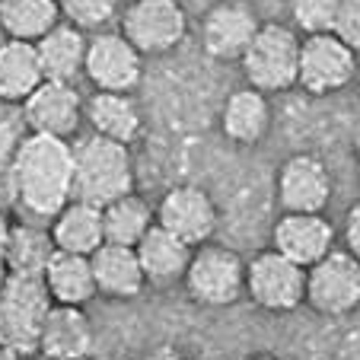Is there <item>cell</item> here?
<instances>
[{"instance_id":"cell-33","label":"cell","mask_w":360,"mask_h":360,"mask_svg":"<svg viewBox=\"0 0 360 360\" xmlns=\"http://www.w3.org/2000/svg\"><path fill=\"white\" fill-rule=\"evenodd\" d=\"M7 236H10V220L7 214L0 211V287H4V281H7Z\"/></svg>"},{"instance_id":"cell-12","label":"cell","mask_w":360,"mask_h":360,"mask_svg":"<svg viewBox=\"0 0 360 360\" xmlns=\"http://www.w3.org/2000/svg\"><path fill=\"white\" fill-rule=\"evenodd\" d=\"M278 201L284 214H322L332 201V172L316 153H290L278 169Z\"/></svg>"},{"instance_id":"cell-20","label":"cell","mask_w":360,"mask_h":360,"mask_svg":"<svg viewBox=\"0 0 360 360\" xmlns=\"http://www.w3.org/2000/svg\"><path fill=\"white\" fill-rule=\"evenodd\" d=\"M35 55H39L41 77L48 83H74L83 74L86 35L70 22H58L51 32L35 41Z\"/></svg>"},{"instance_id":"cell-38","label":"cell","mask_w":360,"mask_h":360,"mask_svg":"<svg viewBox=\"0 0 360 360\" xmlns=\"http://www.w3.org/2000/svg\"><path fill=\"white\" fill-rule=\"evenodd\" d=\"M128 4H134V0H128Z\"/></svg>"},{"instance_id":"cell-23","label":"cell","mask_w":360,"mask_h":360,"mask_svg":"<svg viewBox=\"0 0 360 360\" xmlns=\"http://www.w3.org/2000/svg\"><path fill=\"white\" fill-rule=\"evenodd\" d=\"M51 243L58 252H70V255H93L102 243V211L93 204L70 201L51 217Z\"/></svg>"},{"instance_id":"cell-37","label":"cell","mask_w":360,"mask_h":360,"mask_svg":"<svg viewBox=\"0 0 360 360\" xmlns=\"http://www.w3.org/2000/svg\"><path fill=\"white\" fill-rule=\"evenodd\" d=\"M357 153H360V124H357Z\"/></svg>"},{"instance_id":"cell-36","label":"cell","mask_w":360,"mask_h":360,"mask_svg":"<svg viewBox=\"0 0 360 360\" xmlns=\"http://www.w3.org/2000/svg\"><path fill=\"white\" fill-rule=\"evenodd\" d=\"M243 360H278V357H274V354H262L259 351V354H245Z\"/></svg>"},{"instance_id":"cell-1","label":"cell","mask_w":360,"mask_h":360,"mask_svg":"<svg viewBox=\"0 0 360 360\" xmlns=\"http://www.w3.org/2000/svg\"><path fill=\"white\" fill-rule=\"evenodd\" d=\"M16 204L55 217L74 198V143L48 134H22L13 160Z\"/></svg>"},{"instance_id":"cell-16","label":"cell","mask_w":360,"mask_h":360,"mask_svg":"<svg viewBox=\"0 0 360 360\" xmlns=\"http://www.w3.org/2000/svg\"><path fill=\"white\" fill-rule=\"evenodd\" d=\"M96 332L83 306H58L51 303L41 326L39 354L48 360H86L93 354Z\"/></svg>"},{"instance_id":"cell-2","label":"cell","mask_w":360,"mask_h":360,"mask_svg":"<svg viewBox=\"0 0 360 360\" xmlns=\"http://www.w3.org/2000/svg\"><path fill=\"white\" fill-rule=\"evenodd\" d=\"M134 191V160L131 147L109 137L86 134L74 143V198L93 207H105L115 198Z\"/></svg>"},{"instance_id":"cell-34","label":"cell","mask_w":360,"mask_h":360,"mask_svg":"<svg viewBox=\"0 0 360 360\" xmlns=\"http://www.w3.org/2000/svg\"><path fill=\"white\" fill-rule=\"evenodd\" d=\"M143 360H191V357H188V354H182L179 347L163 345V347H153V351H150Z\"/></svg>"},{"instance_id":"cell-26","label":"cell","mask_w":360,"mask_h":360,"mask_svg":"<svg viewBox=\"0 0 360 360\" xmlns=\"http://www.w3.org/2000/svg\"><path fill=\"white\" fill-rule=\"evenodd\" d=\"M153 224H157L153 207H150L137 191H131V195H124V198H115L112 204L102 207V233H105V243H112V245H128V249H134Z\"/></svg>"},{"instance_id":"cell-35","label":"cell","mask_w":360,"mask_h":360,"mask_svg":"<svg viewBox=\"0 0 360 360\" xmlns=\"http://www.w3.org/2000/svg\"><path fill=\"white\" fill-rule=\"evenodd\" d=\"M0 360H22V357H20V354H13V351H10V347H4V345H0Z\"/></svg>"},{"instance_id":"cell-4","label":"cell","mask_w":360,"mask_h":360,"mask_svg":"<svg viewBox=\"0 0 360 360\" xmlns=\"http://www.w3.org/2000/svg\"><path fill=\"white\" fill-rule=\"evenodd\" d=\"M243 74L259 93H287L297 86L300 32L287 22H262L243 55Z\"/></svg>"},{"instance_id":"cell-22","label":"cell","mask_w":360,"mask_h":360,"mask_svg":"<svg viewBox=\"0 0 360 360\" xmlns=\"http://www.w3.org/2000/svg\"><path fill=\"white\" fill-rule=\"evenodd\" d=\"M45 83L35 45L29 41H0V105H22Z\"/></svg>"},{"instance_id":"cell-19","label":"cell","mask_w":360,"mask_h":360,"mask_svg":"<svg viewBox=\"0 0 360 360\" xmlns=\"http://www.w3.org/2000/svg\"><path fill=\"white\" fill-rule=\"evenodd\" d=\"M83 118L89 122L93 134L109 137V141L124 143V147H131L143 131L141 109L124 93H93L83 102Z\"/></svg>"},{"instance_id":"cell-10","label":"cell","mask_w":360,"mask_h":360,"mask_svg":"<svg viewBox=\"0 0 360 360\" xmlns=\"http://www.w3.org/2000/svg\"><path fill=\"white\" fill-rule=\"evenodd\" d=\"M83 74L96 93L131 96L143 77V55L122 32H96L93 39H86Z\"/></svg>"},{"instance_id":"cell-27","label":"cell","mask_w":360,"mask_h":360,"mask_svg":"<svg viewBox=\"0 0 360 360\" xmlns=\"http://www.w3.org/2000/svg\"><path fill=\"white\" fill-rule=\"evenodd\" d=\"M55 255L51 233L32 224H10L7 236V271L26 274V278H41Z\"/></svg>"},{"instance_id":"cell-24","label":"cell","mask_w":360,"mask_h":360,"mask_svg":"<svg viewBox=\"0 0 360 360\" xmlns=\"http://www.w3.org/2000/svg\"><path fill=\"white\" fill-rule=\"evenodd\" d=\"M41 281H45V290L51 297V303L58 306H86L96 297L89 255H70V252L55 249Z\"/></svg>"},{"instance_id":"cell-3","label":"cell","mask_w":360,"mask_h":360,"mask_svg":"<svg viewBox=\"0 0 360 360\" xmlns=\"http://www.w3.org/2000/svg\"><path fill=\"white\" fill-rule=\"evenodd\" d=\"M51 309V297L41 278L7 274L0 287V345L20 357L39 354V338L45 316Z\"/></svg>"},{"instance_id":"cell-8","label":"cell","mask_w":360,"mask_h":360,"mask_svg":"<svg viewBox=\"0 0 360 360\" xmlns=\"http://www.w3.org/2000/svg\"><path fill=\"white\" fill-rule=\"evenodd\" d=\"M306 303L322 316H347L360 306V262L347 249H332L306 268Z\"/></svg>"},{"instance_id":"cell-15","label":"cell","mask_w":360,"mask_h":360,"mask_svg":"<svg viewBox=\"0 0 360 360\" xmlns=\"http://www.w3.org/2000/svg\"><path fill=\"white\" fill-rule=\"evenodd\" d=\"M271 249L293 265L309 268L335 249V226L322 214H281Z\"/></svg>"},{"instance_id":"cell-6","label":"cell","mask_w":360,"mask_h":360,"mask_svg":"<svg viewBox=\"0 0 360 360\" xmlns=\"http://www.w3.org/2000/svg\"><path fill=\"white\" fill-rule=\"evenodd\" d=\"M118 32L141 55H166L188 35V16L179 0H134L122 13Z\"/></svg>"},{"instance_id":"cell-14","label":"cell","mask_w":360,"mask_h":360,"mask_svg":"<svg viewBox=\"0 0 360 360\" xmlns=\"http://www.w3.org/2000/svg\"><path fill=\"white\" fill-rule=\"evenodd\" d=\"M22 124L29 134H48L70 141L83 122V99L74 83H41L20 105Z\"/></svg>"},{"instance_id":"cell-9","label":"cell","mask_w":360,"mask_h":360,"mask_svg":"<svg viewBox=\"0 0 360 360\" xmlns=\"http://www.w3.org/2000/svg\"><path fill=\"white\" fill-rule=\"evenodd\" d=\"M357 55L332 32L303 35L300 39V64H297V86L309 96H332L341 93L354 80Z\"/></svg>"},{"instance_id":"cell-5","label":"cell","mask_w":360,"mask_h":360,"mask_svg":"<svg viewBox=\"0 0 360 360\" xmlns=\"http://www.w3.org/2000/svg\"><path fill=\"white\" fill-rule=\"evenodd\" d=\"M185 290L198 306H233L245 293V259L220 243H204L191 252Z\"/></svg>"},{"instance_id":"cell-21","label":"cell","mask_w":360,"mask_h":360,"mask_svg":"<svg viewBox=\"0 0 360 360\" xmlns=\"http://www.w3.org/2000/svg\"><path fill=\"white\" fill-rule=\"evenodd\" d=\"M141 271L147 278V284H172V281L185 278V268L191 262V245H185L182 239H176L172 233H166L163 226H150L143 233V239L134 245Z\"/></svg>"},{"instance_id":"cell-11","label":"cell","mask_w":360,"mask_h":360,"mask_svg":"<svg viewBox=\"0 0 360 360\" xmlns=\"http://www.w3.org/2000/svg\"><path fill=\"white\" fill-rule=\"evenodd\" d=\"M153 217H157V226H163L185 245L198 249V245L211 243L220 214L214 198L201 185H176L160 198V204L153 207Z\"/></svg>"},{"instance_id":"cell-32","label":"cell","mask_w":360,"mask_h":360,"mask_svg":"<svg viewBox=\"0 0 360 360\" xmlns=\"http://www.w3.org/2000/svg\"><path fill=\"white\" fill-rule=\"evenodd\" d=\"M345 249L360 262V201L351 204L345 214Z\"/></svg>"},{"instance_id":"cell-18","label":"cell","mask_w":360,"mask_h":360,"mask_svg":"<svg viewBox=\"0 0 360 360\" xmlns=\"http://www.w3.org/2000/svg\"><path fill=\"white\" fill-rule=\"evenodd\" d=\"M268 128H271V102L265 93L252 86L230 93L224 112H220V131L226 141L239 143V147H255L265 141Z\"/></svg>"},{"instance_id":"cell-17","label":"cell","mask_w":360,"mask_h":360,"mask_svg":"<svg viewBox=\"0 0 360 360\" xmlns=\"http://www.w3.org/2000/svg\"><path fill=\"white\" fill-rule=\"evenodd\" d=\"M89 265H93L96 293H102L109 300H134L147 287V278H143L141 262H137V252L128 249V245L102 243L89 255Z\"/></svg>"},{"instance_id":"cell-13","label":"cell","mask_w":360,"mask_h":360,"mask_svg":"<svg viewBox=\"0 0 360 360\" xmlns=\"http://www.w3.org/2000/svg\"><path fill=\"white\" fill-rule=\"evenodd\" d=\"M259 26V16L245 0H217L201 16V45L214 61H243Z\"/></svg>"},{"instance_id":"cell-31","label":"cell","mask_w":360,"mask_h":360,"mask_svg":"<svg viewBox=\"0 0 360 360\" xmlns=\"http://www.w3.org/2000/svg\"><path fill=\"white\" fill-rule=\"evenodd\" d=\"M332 35L345 41L354 55H360V0H338Z\"/></svg>"},{"instance_id":"cell-29","label":"cell","mask_w":360,"mask_h":360,"mask_svg":"<svg viewBox=\"0 0 360 360\" xmlns=\"http://www.w3.org/2000/svg\"><path fill=\"white\" fill-rule=\"evenodd\" d=\"M58 7H61V16L70 26L86 32V29L105 26L118 13L122 0H58Z\"/></svg>"},{"instance_id":"cell-30","label":"cell","mask_w":360,"mask_h":360,"mask_svg":"<svg viewBox=\"0 0 360 360\" xmlns=\"http://www.w3.org/2000/svg\"><path fill=\"white\" fill-rule=\"evenodd\" d=\"M335 10H338V0H290L293 29L306 35L332 32Z\"/></svg>"},{"instance_id":"cell-25","label":"cell","mask_w":360,"mask_h":360,"mask_svg":"<svg viewBox=\"0 0 360 360\" xmlns=\"http://www.w3.org/2000/svg\"><path fill=\"white\" fill-rule=\"evenodd\" d=\"M61 22L58 0H0V32L13 41H35Z\"/></svg>"},{"instance_id":"cell-28","label":"cell","mask_w":360,"mask_h":360,"mask_svg":"<svg viewBox=\"0 0 360 360\" xmlns=\"http://www.w3.org/2000/svg\"><path fill=\"white\" fill-rule=\"evenodd\" d=\"M22 115L13 112V105L0 109V211H7L10 204H16V188H13V160L16 147L22 141Z\"/></svg>"},{"instance_id":"cell-7","label":"cell","mask_w":360,"mask_h":360,"mask_svg":"<svg viewBox=\"0 0 360 360\" xmlns=\"http://www.w3.org/2000/svg\"><path fill=\"white\" fill-rule=\"evenodd\" d=\"M245 297L265 313H293L306 303V268L287 262L274 249L245 262Z\"/></svg>"}]
</instances>
